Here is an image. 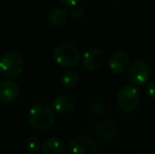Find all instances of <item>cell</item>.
Listing matches in <instances>:
<instances>
[{
	"label": "cell",
	"instance_id": "8fae6325",
	"mask_svg": "<svg viewBox=\"0 0 155 154\" xmlns=\"http://www.w3.org/2000/svg\"><path fill=\"white\" fill-rule=\"evenodd\" d=\"M75 100L69 95H59L53 101V109L59 114H68L73 111Z\"/></svg>",
	"mask_w": 155,
	"mask_h": 154
},
{
	"label": "cell",
	"instance_id": "ffe728a7",
	"mask_svg": "<svg viewBox=\"0 0 155 154\" xmlns=\"http://www.w3.org/2000/svg\"><path fill=\"white\" fill-rule=\"evenodd\" d=\"M0 42H1V40H0Z\"/></svg>",
	"mask_w": 155,
	"mask_h": 154
},
{
	"label": "cell",
	"instance_id": "7a4b0ae2",
	"mask_svg": "<svg viewBox=\"0 0 155 154\" xmlns=\"http://www.w3.org/2000/svg\"><path fill=\"white\" fill-rule=\"evenodd\" d=\"M53 59L62 68H75L80 62V52L78 48L72 43H61L54 49Z\"/></svg>",
	"mask_w": 155,
	"mask_h": 154
},
{
	"label": "cell",
	"instance_id": "9c48e42d",
	"mask_svg": "<svg viewBox=\"0 0 155 154\" xmlns=\"http://www.w3.org/2000/svg\"><path fill=\"white\" fill-rule=\"evenodd\" d=\"M130 67V56L124 51H116L109 59V68L114 74H123Z\"/></svg>",
	"mask_w": 155,
	"mask_h": 154
},
{
	"label": "cell",
	"instance_id": "d6986e66",
	"mask_svg": "<svg viewBox=\"0 0 155 154\" xmlns=\"http://www.w3.org/2000/svg\"><path fill=\"white\" fill-rule=\"evenodd\" d=\"M80 0H59V2L65 6H73L79 2Z\"/></svg>",
	"mask_w": 155,
	"mask_h": 154
},
{
	"label": "cell",
	"instance_id": "ba28073f",
	"mask_svg": "<svg viewBox=\"0 0 155 154\" xmlns=\"http://www.w3.org/2000/svg\"><path fill=\"white\" fill-rule=\"evenodd\" d=\"M104 54L101 50L92 49L87 51L82 56L81 64L84 70L89 72H94L98 71L104 67Z\"/></svg>",
	"mask_w": 155,
	"mask_h": 154
},
{
	"label": "cell",
	"instance_id": "30bf717a",
	"mask_svg": "<svg viewBox=\"0 0 155 154\" xmlns=\"http://www.w3.org/2000/svg\"><path fill=\"white\" fill-rule=\"evenodd\" d=\"M19 96V88L15 81L4 79L0 81V101L5 105L13 103Z\"/></svg>",
	"mask_w": 155,
	"mask_h": 154
},
{
	"label": "cell",
	"instance_id": "52a82bcc",
	"mask_svg": "<svg viewBox=\"0 0 155 154\" xmlns=\"http://www.w3.org/2000/svg\"><path fill=\"white\" fill-rule=\"evenodd\" d=\"M94 132L98 140L102 144H109L116 139L118 136V128L113 121L110 120L98 123L94 128Z\"/></svg>",
	"mask_w": 155,
	"mask_h": 154
},
{
	"label": "cell",
	"instance_id": "7c38bea8",
	"mask_svg": "<svg viewBox=\"0 0 155 154\" xmlns=\"http://www.w3.org/2000/svg\"><path fill=\"white\" fill-rule=\"evenodd\" d=\"M69 14L62 8H55L50 11L48 15V21L53 28H61L67 23Z\"/></svg>",
	"mask_w": 155,
	"mask_h": 154
},
{
	"label": "cell",
	"instance_id": "5bb4252c",
	"mask_svg": "<svg viewBox=\"0 0 155 154\" xmlns=\"http://www.w3.org/2000/svg\"><path fill=\"white\" fill-rule=\"evenodd\" d=\"M79 76L74 70H67L61 75V84L65 89H74L78 84Z\"/></svg>",
	"mask_w": 155,
	"mask_h": 154
},
{
	"label": "cell",
	"instance_id": "2e32d148",
	"mask_svg": "<svg viewBox=\"0 0 155 154\" xmlns=\"http://www.w3.org/2000/svg\"><path fill=\"white\" fill-rule=\"evenodd\" d=\"M89 110L96 115H102L104 113V105L99 98H92L89 103Z\"/></svg>",
	"mask_w": 155,
	"mask_h": 154
},
{
	"label": "cell",
	"instance_id": "4fadbf2b",
	"mask_svg": "<svg viewBox=\"0 0 155 154\" xmlns=\"http://www.w3.org/2000/svg\"><path fill=\"white\" fill-rule=\"evenodd\" d=\"M41 151L45 154H64V145L57 137H50L43 142Z\"/></svg>",
	"mask_w": 155,
	"mask_h": 154
},
{
	"label": "cell",
	"instance_id": "8992f818",
	"mask_svg": "<svg viewBox=\"0 0 155 154\" xmlns=\"http://www.w3.org/2000/svg\"><path fill=\"white\" fill-rule=\"evenodd\" d=\"M70 154H96L97 146L95 140L88 135H77L71 139L68 146Z\"/></svg>",
	"mask_w": 155,
	"mask_h": 154
},
{
	"label": "cell",
	"instance_id": "6da1fadb",
	"mask_svg": "<svg viewBox=\"0 0 155 154\" xmlns=\"http://www.w3.org/2000/svg\"><path fill=\"white\" fill-rule=\"evenodd\" d=\"M55 110L45 103H37L30 109L29 121L37 130L47 131L55 121Z\"/></svg>",
	"mask_w": 155,
	"mask_h": 154
},
{
	"label": "cell",
	"instance_id": "5b68a950",
	"mask_svg": "<svg viewBox=\"0 0 155 154\" xmlns=\"http://www.w3.org/2000/svg\"><path fill=\"white\" fill-rule=\"evenodd\" d=\"M151 75L149 64L143 60H136L128 69V79L133 86L143 87L148 82Z\"/></svg>",
	"mask_w": 155,
	"mask_h": 154
},
{
	"label": "cell",
	"instance_id": "e0dca14e",
	"mask_svg": "<svg viewBox=\"0 0 155 154\" xmlns=\"http://www.w3.org/2000/svg\"><path fill=\"white\" fill-rule=\"evenodd\" d=\"M71 8H72L70 10V15H71V17L74 19V20H80L84 15V8H82L81 6L77 5V4L71 6Z\"/></svg>",
	"mask_w": 155,
	"mask_h": 154
},
{
	"label": "cell",
	"instance_id": "ac0fdd59",
	"mask_svg": "<svg viewBox=\"0 0 155 154\" xmlns=\"http://www.w3.org/2000/svg\"><path fill=\"white\" fill-rule=\"evenodd\" d=\"M146 92H147L148 96L151 98L155 99V80H152L146 87Z\"/></svg>",
	"mask_w": 155,
	"mask_h": 154
},
{
	"label": "cell",
	"instance_id": "277c9868",
	"mask_svg": "<svg viewBox=\"0 0 155 154\" xmlns=\"http://www.w3.org/2000/svg\"><path fill=\"white\" fill-rule=\"evenodd\" d=\"M140 101V94L135 87L124 86L117 93L116 103L124 113H131L137 109Z\"/></svg>",
	"mask_w": 155,
	"mask_h": 154
},
{
	"label": "cell",
	"instance_id": "3957f363",
	"mask_svg": "<svg viewBox=\"0 0 155 154\" xmlns=\"http://www.w3.org/2000/svg\"><path fill=\"white\" fill-rule=\"evenodd\" d=\"M25 69V59L17 52H8L0 59V74L6 78H15Z\"/></svg>",
	"mask_w": 155,
	"mask_h": 154
},
{
	"label": "cell",
	"instance_id": "9a60e30c",
	"mask_svg": "<svg viewBox=\"0 0 155 154\" xmlns=\"http://www.w3.org/2000/svg\"><path fill=\"white\" fill-rule=\"evenodd\" d=\"M25 149L29 151L30 153H36L40 150V148L42 147V144H41L40 139L36 136H31L29 137L25 143Z\"/></svg>",
	"mask_w": 155,
	"mask_h": 154
}]
</instances>
